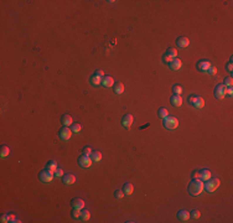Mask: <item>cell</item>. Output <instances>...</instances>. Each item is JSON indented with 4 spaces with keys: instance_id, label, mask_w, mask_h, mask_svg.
I'll return each instance as SVG.
<instances>
[{
    "instance_id": "cell-40",
    "label": "cell",
    "mask_w": 233,
    "mask_h": 223,
    "mask_svg": "<svg viewBox=\"0 0 233 223\" xmlns=\"http://www.w3.org/2000/svg\"><path fill=\"white\" fill-rule=\"evenodd\" d=\"M226 68H227V71H228V72H232V71H233V63H232V58H231V61H229V62L227 63Z\"/></svg>"
},
{
    "instance_id": "cell-38",
    "label": "cell",
    "mask_w": 233,
    "mask_h": 223,
    "mask_svg": "<svg viewBox=\"0 0 233 223\" xmlns=\"http://www.w3.org/2000/svg\"><path fill=\"white\" fill-rule=\"evenodd\" d=\"M196 96H197V94H190V96H188L187 102H188V104H190V105H192V103H193V100H195Z\"/></svg>"
},
{
    "instance_id": "cell-18",
    "label": "cell",
    "mask_w": 233,
    "mask_h": 223,
    "mask_svg": "<svg viewBox=\"0 0 233 223\" xmlns=\"http://www.w3.org/2000/svg\"><path fill=\"white\" fill-rule=\"evenodd\" d=\"M203 105H205V99L200 96H196L195 100H193V103H192V107H195L196 109H201V108H203Z\"/></svg>"
},
{
    "instance_id": "cell-8",
    "label": "cell",
    "mask_w": 233,
    "mask_h": 223,
    "mask_svg": "<svg viewBox=\"0 0 233 223\" xmlns=\"http://www.w3.org/2000/svg\"><path fill=\"white\" fill-rule=\"evenodd\" d=\"M92 159H91V156L90 155H85V154H82L80 158H78V164H80V166L81 167H83V169H87V167H90L91 165H92Z\"/></svg>"
},
{
    "instance_id": "cell-9",
    "label": "cell",
    "mask_w": 233,
    "mask_h": 223,
    "mask_svg": "<svg viewBox=\"0 0 233 223\" xmlns=\"http://www.w3.org/2000/svg\"><path fill=\"white\" fill-rule=\"evenodd\" d=\"M211 66L210 61L208 60H200L198 62L196 63V68L200 71V72H206L208 70V67Z\"/></svg>"
},
{
    "instance_id": "cell-6",
    "label": "cell",
    "mask_w": 233,
    "mask_h": 223,
    "mask_svg": "<svg viewBox=\"0 0 233 223\" xmlns=\"http://www.w3.org/2000/svg\"><path fill=\"white\" fill-rule=\"evenodd\" d=\"M71 135H72V130H71V128H68V126H62L58 130V138L61 139V140H63V141L70 140Z\"/></svg>"
},
{
    "instance_id": "cell-27",
    "label": "cell",
    "mask_w": 233,
    "mask_h": 223,
    "mask_svg": "<svg viewBox=\"0 0 233 223\" xmlns=\"http://www.w3.org/2000/svg\"><path fill=\"white\" fill-rule=\"evenodd\" d=\"M10 154V149L6 146V145H4V146H1V149H0V156L4 159L6 158V156Z\"/></svg>"
},
{
    "instance_id": "cell-4",
    "label": "cell",
    "mask_w": 233,
    "mask_h": 223,
    "mask_svg": "<svg viewBox=\"0 0 233 223\" xmlns=\"http://www.w3.org/2000/svg\"><path fill=\"white\" fill-rule=\"evenodd\" d=\"M53 172L50 171V170H42L40 171V174H38V178H40V181L42 183H50L52 180H53Z\"/></svg>"
},
{
    "instance_id": "cell-39",
    "label": "cell",
    "mask_w": 233,
    "mask_h": 223,
    "mask_svg": "<svg viewBox=\"0 0 233 223\" xmlns=\"http://www.w3.org/2000/svg\"><path fill=\"white\" fill-rule=\"evenodd\" d=\"M53 175L56 176V177H61V176H63V170H62V169H58V167H57V170L53 172Z\"/></svg>"
},
{
    "instance_id": "cell-29",
    "label": "cell",
    "mask_w": 233,
    "mask_h": 223,
    "mask_svg": "<svg viewBox=\"0 0 233 223\" xmlns=\"http://www.w3.org/2000/svg\"><path fill=\"white\" fill-rule=\"evenodd\" d=\"M165 53H168L173 58H176V56H177V51H176V48H174V47H169L168 50H166Z\"/></svg>"
},
{
    "instance_id": "cell-23",
    "label": "cell",
    "mask_w": 233,
    "mask_h": 223,
    "mask_svg": "<svg viewBox=\"0 0 233 223\" xmlns=\"http://www.w3.org/2000/svg\"><path fill=\"white\" fill-rule=\"evenodd\" d=\"M46 169L47 170H50V171H52V172H55L57 170V163L55 160H50V161H47V164H46Z\"/></svg>"
},
{
    "instance_id": "cell-7",
    "label": "cell",
    "mask_w": 233,
    "mask_h": 223,
    "mask_svg": "<svg viewBox=\"0 0 233 223\" xmlns=\"http://www.w3.org/2000/svg\"><path fill=\"white\" fill-rule=\"evenodd\" d=\"M226 91H227V87L223 85V83H221V85L216 86L213 94H215V97L217 99H223L226 97Z\"/></svg>"
},
{
    "instance_id": "cell-32",
    "label": "cell",
    "mask_w": 233,
    "mask_h": 223,
    "mask_svg": "<svg viewBox=\"0 0 233 223\" xmlns=\"http://www.w3.org/2000/svg\"><path fill=\"white\" fill-rule=\"evenodd\" d=\"M223 85H224L226 87H232V85H233L232 77H226L224 80H223Z\"/></svg>"
},
{
    "instance_id": "cell-13",
    "label": "cell",
    "mask_w": 233,
    "mask_h": 223,
    "mask_svg": "<svg viewBox=\"0 0 233 223\" xmlns=\"http://www.w3.org/2000/svg\"><path fill=\"white\" fill-rule=\"evenodd\" d=\"M133 124V115L131 114H124L123 118H121V125L124 128H130V125Z\"/></svg>"
},
{
    "instance_id": "cell-37",
    "label": "cell",
    "mask_w": 233,
    "mask_h": 223,
    "mask_svg": "<svg viewBox=\"0 0 233 223\" xmlns=\"http://www.w3.org/2000/svg\"><path fill=\"white\" fill-rule=\"evenodd\" d=\"M82 153L85 154V155H91V153H92V149L90 148V146H85L82 149Z\"/></svg>"
},
{
    "instance_id": "cell-11",
    "label": "cell",
    "mask_w": 233,
    "mask_h": 223,
    "mask_svg": "<svg viewBox=\"0 0 233 223\" xmlns=\"http://www.w3.org/2000/svg\"><path fill=\"white\" fill-rule=\"evenodd\" d=\"M176 45L180 48H186L188 45H190V40H188L186 36H180V37L176 38Z\"/></svg>"
},
{
    "instance_id": "cell-2",
    "label": "cell",
    "mask_w": 233,
    "mask_h": 223,
    "mask_svg": "<svg viewBox=\"0 0 233 223\" xmlns=\"http://www.w3.org/2000/svg\"><path fill=\"white\" fill-rule=\"evenodd\" d=\"M220 186V180L217 177H215V178H208V180H206V182L203 183V187L206 188V191L207 192H215L216 191V188H217Z\"/></svg>"
},
{
    "instance_id": "cell-17",
    "label": "cell",
    "mask_w": 233,
    "mask_h": 223,
    "mask_svg": "<svg viewBox=\"0 0 233 223\" xmlns=\"http://www.w3.org/2000/svg\"><path fill=\"white\" fill-rule=\"evenodd\" d=\"M75 181H76V177H75V175H72V174H67V175H65V176H63V178H62L63 185H67V186L73 185Z\"/></svg>"
},
{
    "instance_id": "cell-28",
    "label": "cell",
    "mask_w": 233,
    "mask_h": 223,
    "mask_svg": "<svg viewBox=\"0 0 233 223\" xmlns=\"http://www.w3.org/2000/svg\"><path fill=\"white\" fill-rule=\"evenodd\" d=\"M71 130H72V133L78 134V133H81V130H82V125L78 124V123H73V124L71 125Z\"/></svg>"
},
{
    "instance_id": "cell-43",
    "label": "cell",
    "mask_w": 233,
    "mask_h": 223,
    "mask_svg": "<svg viewBox=\"0 0 233 223\" xmlns=\"http://www.w3.org/2000/svg\"><path fill=\"white\" fill-rule=\"evenodd\" d=\"M232 94H233V89H232V87H227L226 96H227V97H232Z\"/></svg>"
},
{
    "instance_id": "cell-16",
    "label": "cell",
    "mask_w": 233,
    "mask_h": 223,
    "mask_svg": "<svg viewBox=\"0 0 233 223\" xmlns=\"http://www.w3.org/2000/svg\"><path fill=\"white\" fill-rule=\"evenodd\" d=\"M101 85L105 88H109V87H113L114 86V80L110 76H104L103 80H102V83Z\"/></svg>"
},
{
    "instance_id": "cell-12",
    "label": "cell",
    "mask_w": 233,
    "mask_h": 223,
    "mask_svg": "<svg viewBox=\"0 0 233 223\" xmlns=\"http://www.w3.org/2000/svg\"><path fill=\"white\" fill-rule=\"evenodd\" d=\"M181 66H182V61H181L180 58H177V57L174 58V60L169 63V67H170L171 71H177V70H180Z\"/></svg>"
},
{
    "instance_id": "cell-30",
    "label": "cell",
    "mask_w": 233,
    "mask_h": 223,
    "mask_svg": "<svg viewBox=\"0 0 233 223\" xmlns=\"http://www.w3.org/2000/svg\"><path fill=\"white\" fill-rule=\"evenodd\" d=\"M124 192H123V190H116V191H114V197L115 198H119V200H121L124 197Z\"/></svg>"
},
{
    "instance_id": "cell-42",
    "label": "cell",
    "mask_w": 233,
    "mask_h": 223,
    "mask_svg": "<svg viewBox=\"0 0 233 223\" xmlns=\"http://www.w3.org/2000/svg\"><path fill=\"white\" fill-rule=\"evenodd\" d=\"M192 180H200V172L198 171L192 172Z\"/></svg>"
},
{
    "instance_id": "cell-22",
    "label": "cell",
    "mask_w": 233,
    "mask_h": 223,
    "mask_svg": "<svg viewBox=\"0 0 233 223\" xmlns=\"http://www.w3.org/2000/svg\"><path fill=\"white\" fill-rule=\"evenodd\" d=\"M90 156H91V159H92L93 163H98V161L102 160V154H101V151H92Z\"/></svg>"
},
{
    "instance_id": "cell-24",
    "label": "cell",
    "mask_w": 233,
    "mask_h": 223,
    "mask_svg": "<svg viewBox=\"0 0 233 223\" xmlns=\"http://www.w3.org/2000/svg\"><path fill=\"white\" fill-rule=\"evenodd\" d=\"M90 217H91V214H90V211H87V210H81V213H80V219L81 221H83V222H86V221H88L90 219Z\"/></svg>"
},
{
    "instance_id": "cell-36",
    "label": "cell",
    "mask_w": 233,
    "mask_h": 223,
    "mask_svg": "<svg viewBox=\"0 0 233 223\" xmlns=\"http://www.w3.org/2000/svg\"><path fill=\"white\" fill-rule=\"evenodd\" d=\"M173 60H174V58L171 57V56H169L168 53H164V56H163V61H164L165 63H170Z\"/></svg>"
},
{
    "instance_id": "cell-19",
    "label": "cell",
    "mask_w": 233,
    "mask_h": 223,
    "mask_svg": "<svg viewBox=\"0 0 233 223\" xmlns=\"http://www.w3.org/2000/svg\"><path fill=\"white\" fill-rule=\"evenodd\" d=\"M61 123H62L63 126H68V125H72L73 123H72V116L70 114H63L61 116Z\"/></svg>"
},
{
    "instance_id": "cell-1",
    "label": "cell",
    "mask_w": 233,
    "mask_h": 223,
    "mask_svg": "<svg viewBox=\"0 0 233 223\" xmlns=\"http://www.w3.org/2000/svg\"><path fill=\"white\" fill-rule=\"evenodd\" d=\"M187 190H188V193H190L191 196H198V195L205 190L203 181H201V180H192L190 183H188Z\"/></svg>"
},
{
    "instance_id": "cell-15",
    "label": "cell",
    "mask_w": 233,
    "mask_h": 223,
    "mask_svg": "<svg viewBox=\"0 0 233 223\" xmlns=\"http://www.w3.org/2000/svg\"><path fill=\"white\" fill-rule=\"evenodd\" d=\"M71 205H72V207L77 208V210L85 208V201H83L82 198H73V200H72V202H71Z\"/></svg>"
},
{
    "instance_id": "cell-41",
    "label": "cell",
    "mask_w": 233,
    "mask_h": 223,
    "mask_svg": "<svg viewBox=\"0 0 233 223\" xmlns=\"http://www.w3.org/2000/svg\"><path fill=\"white\" fill-rule=\"evenodd\" d=\"M1 222H10V214H3L1 216Z\"/></svg>"
},
{
    "instance_id": "cell-20",
    "label": "cell",
    "mask_w": 233,
    "mask_h": 223,
    "mask_svg": "<svg viewBox=\"0 0 233 223\" xmlns=\"http://www.w3.org/2000/svg\"><path fill=\"white\" fill-rule=\"evenodd\" d=\"M200 172V180L201 181H206L211 177V171L207 169H202V170H198Z\"/></svg>"
},
{
    "instance_id": "cell-34",
    "label": "cell",
    "mask_w": 233,
    "mask_h": 223,
    "mask_svg": "<svg viewBox=\"0 0 233 223\" xmlns=\"http://www.w3.org/2000/svg\"><path fill=\"white\" fill-rule=\"evenodd\" d=\"M200 211H197V210H192L191 211V213H190V217L191 218H193V219H197V218H200Z\"/></svg>"
},
{
    "instance_id": "cell-33",
    "label": "cell",
    "mask_w": 233,
    "mask_h": 223,
    "mask_svg": "<svg viewBox=\"0 0 233 223\" xmlns=\"http://www.w3.org/2000/svg\"><path fill=\"white\" fill-rule=\"evenodd\" d=\"M173 92H174V94H181L182 87L179 86V85H174V86H173Z\"/></svg>"
},
{
    "instance_id": "cell-26",
    "label": "cell",
    "mask_w": 233,
    "mask_h": 223,
    "mask_svg": "<svg viewBox=\"0 0 233 223\" xmlns=\"http://www.w3.org/2000/svg\"><path fill=\"white\" fill-rule=\"evenodd\" d=\"M158 116L160 119H165L166 116H169V110L166 108H160L158 110Z\"/></svg>"
},
{
    "instance_id": "cell-14",
    "label": "cell",
    "mask_w": 233,
    "mask_h": 223,
    "mask_svg": "<svg viewBox=\"0 0 233 223\" xmlns=\"http://www.w3.org/2000/svg\"><path fill=\"white\" fill-rule=\"evenodd\" d=\"M176 217H177V219H179L180 222H186V221H188V218H190V213H188L187 211H185V210H181V211L177 212Z\"/></svg>"
},
{
    "instance_id": "cell-44",
    "label": "cell",
    "mask_w": 233,
    "mask_h": 223,
    "mask_svg": "<svg viewBox=\"0 0 233 223\" xmlns=\"http://www.w3.org/2000/svg\"><path fill=\"white\" fill-rule=\"evenodd\" d=\"M10 222H13V223H16V222H18V223H20L21 221H19L14 214H10Z\"/></svg>"
},
{
    "instance_id": "cell-5",
    "label": "cell",
    "mask_w": 233,
    "mask_h": 223,
    "mask_svg": "<svg viewBox=\"0 0 233 223\" xmlns=\"http://www.w3.org/2000/svg\"><path fill=\"white\" fill-rule=\"evenodd\" d=\"M103 77H104L103 71H96V72H94V73L91 76V78H90L91 85H92V86H94V87L99 86V85H101V83H102Z\"/></svg>"
},
{
    "instance_id": "cell-21",
    "label": "cell",
    "mask_w": 233,
    "mask_h": 223,
    "mask_svg": "<svg viewBox=\"0 0 233 223\" xmlns=\"http://www.w3.org/2000/svg\"><path fill=\"white\" fill-rule=\"evenodd\" d=\"M113 92L115 93V94H121L124 92V85L121 82H116V83H114V86H113Z\"/></svg>"
},
{
    "instance_id": "cell-31",
    "label": "cell",
    "mask_w": 233,
    "mask_h": 223,
    "mask_svg": "<svg viewBox=\"0 0 233 223\" xmlns=\"http://www.w3.org/2000/svg\"><path fill=\"white\" fill-rule=\"evenodd\" d=\"M206 72H207V73H208L210 76H215L216 73H217V68H216L215 66H212V65H211V66L208 67V70H207Z\"/></svg>"
},
{
    "instance_id": "cell-3",
    "label": "cell",
    "mask_w": 233,
    "mask_h": 223,
    "mask_svg": "<svg viewBox=\"0 0 233 223\" xmlns=\"http://www.w3.org/2000/svg\"><path fill=\"white\" fill-rule=\"evenodd\" d=\"M163 125L164 128H166V129H176L177 126H179V120H177V118H175V116H166L165 119H163Z\"/></svg>"
},
{
    "instance_id": "cell-35",
    "label": "cell",
    "mask_w": 233,
    "mask_h": 223,
    "mask_svg": "<svg viewBox=\"0 0 233 223\" xmlns=\"http://www.w3.org/2000/svg\"><path fill=\"white\" fill-rule=\"evenodd\" d=\"M80 213H81V210H77V208H73V211H72V213H71V216H72V218H75V219H77V218H80Z\"/></svg>"
},
{
    "instance_id": "cell-25",
    "label": "cell",
    "mask_w": 233,
    "mask_h": 223,
    "mask_svg": "<svg viewBox=\"0 0 233 223\" xmlns=\"http://www.w3.org/2000/svg\"><path fill=\"white\" fill-rule=\"evenodd\" d=\"M133 191H134V187H133V185L131 183H124V186H123V192L125 193V195H131L133 193Z\"/></svg>"
},
{
    "instance_id": "cell-10",
    "label": "cell",
    "mask_w": 233,
    "mask_h": 223,
    "mask_svg": "<svg viewBox=\"0 0 233 223\" xmlns=\"http://www.w3.org/2000/svg\"><path fill=\"white\" fill-rule=\"evenodd\" d=\"M170 104L173 105L174 108L180 107L182 104V98L180 97V94H173V96L170 97Z\"/></svg>"
}]
</instances>
